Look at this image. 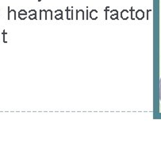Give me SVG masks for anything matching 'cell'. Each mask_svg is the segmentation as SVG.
Listing matches in <instances>:
<instances>
[{"label":"cell","mask_w":161,"mask_h":143,"mask_svg":"<svg viewBox=\"0 0 161 143\" xmlns=\"http://www.w3.org/2000/svg\"><path fill=\"white\" fill-rule=\"evenodd\" d=\"M128 14H129V11L124 10L121 12V18H124V19H127L128 18Z\"/></svg>","instance_id":"obj_5"},{"label":"cell","mask_w":161,"mask_h":143,"mask_svg":"<svg viewBox=\"0 0 161 143\" xmlns=\"http://www.w3.org/2000/svg\"><path fill=\"white\" fill-rule=\"evenodd\" d=\"M111 18L112 19H116L117 18V10H112L111 11Z\"/></svg>","instance_id":"obj_6"},{"label":"cell","mask_w":161,"mask_h":143,"mask_svg":"<svg viewBox=\"0 0 161 143\" xmlns=\"http://www.w3.org/2000/svg\"><path fill=\"white\" fill-rule=\"evenodd\" d=\"M28 14V13L25 11V10H21L19 11V14H18V17H19V18L21 19V20H24L25 18H26V16Z\"/></svg>","instance_id":"obj_2"},{"label":"cell","mask_w":161,"mask_h":143,"mask_svg":"<svg viewBox=\"0 0 161 143\" xmlns=\"http://www.w3.org/2000/svg\"><path fill=\"white\" fill-rule=\"evenodd\" d=\"M16 19V12L14 10H10V7H8V20Z\"/></svg>","instance_id":"obj_1"},{"label":"cell","mask_w":161,"mask_h":143,"mask_svg":"<svg viewBox=\"0 0 161 143\" xmlns=\"http://www.w3.org/2000/svg\"><path fill=\"white\" fill-rule=\"evenodd\" d=\"M136 16H137V18L138 19H141L143 18V17H144V12L142 10H137L136 12Z\"/></svg>","instance_id":"obj_4"},{"label":"cell","mask_w":161,"mask_h":143,"mask_svg":"<svg viewBox=\"0 0 161 143\" xmlns=\"http://www.w3.org/2000/svg\"><path fill=\"white\" fill-rule=\"evenodd\" d=\"M29 13H30V14H30V15H29V18H30V19L36 18V11H35V10H30V11H29Z\"/></svg>","instance_id":"obj_7"},{"label":"cell","mask_w":161,"mask_h":143,"mask_svg":"<svg viewBox=\"0 0 161 143\" xmlns=\"http://www.w3.org/2000/svg\"><path fill=\"white\" fill-rule=\"evenodd\" d=\"M97 14H98V11L96 10H91V12L90 13V16L92 19H96L97 18Z\"/></svg>","instance_id":"obj_3"},{"label":"cell","mask_w":161,"mask_h":143,"mask_svg":"<svg viewBox=\"0 0 161 143\" xmlns=\"http://www.w3.org/2000/svg\"><path fill=\"white\" fill-rule=\"evenodd\" d=\"M160 99L161 101V79H160Z\"/></svg>","instance_id":"obj_8"}]
</instances>
